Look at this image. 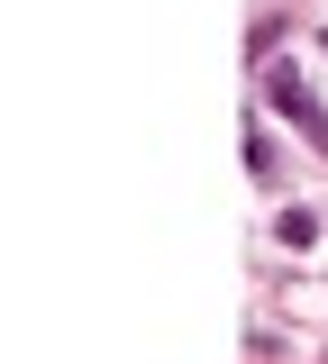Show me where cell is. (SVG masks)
I'll return each mask as SVG.
<instances>
[{
	"label": "cell",
	"instance_id": "cell-1",
	"mask_svg": "<svg viewBox=\"0 0 328 364\" xmlns=\"http://www.w3.org/2000/svg\"><path fill=\"white\" fill-rule=\"evenodd\" d=\"M265 91H274V109H282V119H292V128H301V136H310V146L328 155V109H319V91L301 82V73H274Z\"/></svg>",
	"mask_w": 328,
	"mask_h": 364
},
{
	"label": "cell",
	"instance_id": "cell-2",
	"mask_svg": "<svg viewBox=\"0 0 328 364\" xmlns=\"http://www.w3.org/2000/svg\"><path fill=\"white\" fill-rule=\"evenodd\" d=\"M274 237H282V246H319V210H282Z\"/></svg>",
	"mask_w": 328,
	"mask_h": 364
}]
</instances>
